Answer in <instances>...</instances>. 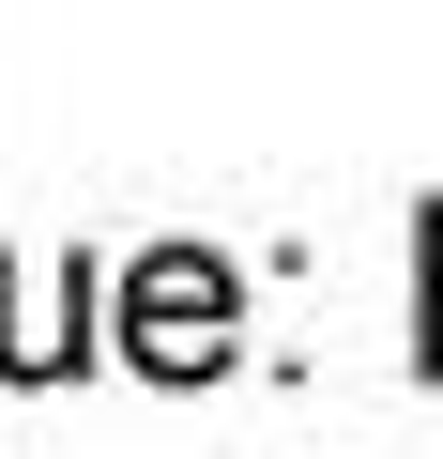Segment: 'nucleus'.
Instances as JSON below:
<instances>
[{
  "mask_svg": "<svg viewBox=\"0 0 443 459\" xmlns=\"http://www.w3.org/2000/svg\"><path fill=\"white\" fill-rule=\"evenodd\" d=\"M92 322H107V276H92V261H62L47 291L0 261V368H16V383H62V368L92 352Z\"/></svg>",
  "mask_w": 443,
  "mask_h": 459,
  "instance_id": "obj_2",
  "label": "nucleus"
},
{
  "mask_svg": "<svg viewBox=\"0 0 443 459\" xmlns=\"http://www.w3.org/2000/svg\"><path fill=\"white\" fill-rule=\"evenodd\" d=\"M230 322H245V291H230L214 246H153V261L123 276V352H138L153 383H214V368H230Z\"/></svg>",
  "mask_w": 443,
  "mask_h": 459,
  "instance_id": "obj_1",
  "label": "nucleus"
}]
</instances>
